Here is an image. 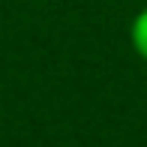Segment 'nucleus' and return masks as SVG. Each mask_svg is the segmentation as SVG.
Listing matches in <instances>:
<instances>
[{"instance_id":"nucleus-1","label":"nucleus","mask_w":147,"mask_h":147,"mask_svg":"<svg viewBox=\"0 0 147 147\" xmlns=\"http://www.w3.org/2000/svg\"><path fill=\"white\" fill-rule=\"evenodd\" d=\"M129 36H132V48H135L138 54L147 60V9H141L135 18H132Z\"/></svg>"}]
</instances>
